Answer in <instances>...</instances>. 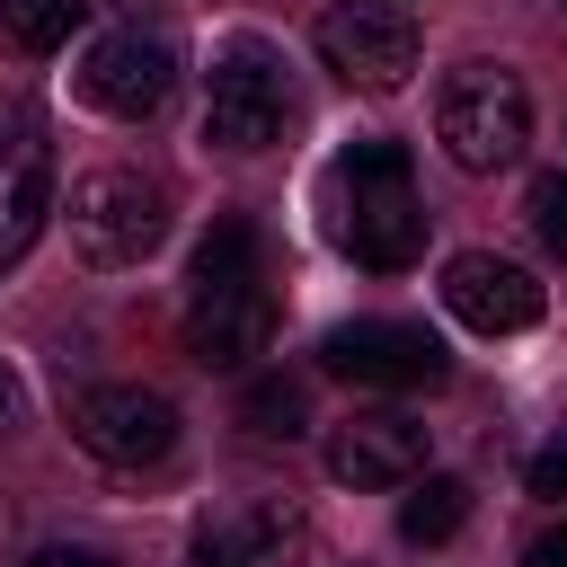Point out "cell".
Here are the masks:
<instances>
[{
    "instance_id": "1",
    "label": "cell",
    "mask_w": 567,
    "mask_h": 567,
    "mask_svg": "<svg viewBox=\"0 0 567 567\" xmlns=\"http://www.w3.org/2000/svg\"><path fill=\"white\" fill-rule=\"evenodd\" d=\"M328 195H337V248H346L354 266L399 275V266L425 257V204H416V177H408V142L363 133V142L337 159Z\"/></svg>"
},
{
    "instance_id": "2",
    "label": "cell",
    "mask_w": 567,
    "mask_h": 567,
    "mask_svg": "<svg viewBox=\"0 0 567 567\" xmlns=\"http://www.w3.org/2000/svg\"><path fill=\"white\" fill-rule=\"evenodd\" d=\"M292 115H301V106H292L284 53H275L266 35H230V44L213 53V80H204V142L257 159V151H275V142L292 133Z\"/></svg>"
},
{
    "instance_id": "3",
    "label": "cell",
    "mask_w": 567,
    "mask_h": 567,
    "mask_svg": "<svg viewBox=\"0 0 567 567\" xmlns=\"http://www.w3.org/2000/svg\"><path fill=\"white\" fill-rule=\"evenodd\" d=\"M434 142H443L452 168H470V177L514 168L523 142H532V89H523L505 62H461V71L443 80V97H434Z\"/></svg>"
},
{
    "instance_id": "4",
    "label": "cell",
    "mask_w": 567,
    "mask_h": 567,
    "mask_svg": "<svg viewBox=\"0 0 567 567\" xmlns=\"http://www.w3.org/2000/svg\"><path fill=\"white\" fill-rule=\"evenodd\" d=\"M53 213L71 221V248L89 266H106V275L142 266L168 239V195L142 168H89V177H71V204H53Z\"/></svg>"
},
{
    "instance_id": "5",
    "label": "cell",
    "mask_w": 567,
    "mask_h": 567,
    "mask_svg": "<svg viewBox=\"0 0 567 567\" xmlns=\"http://www.w3.org/2000/svg\"><path fill=\"white\" fill-rule=\"evenodd\" d=\"M319 363L354 390H434L452 372V354L425 319H346L319 337Z\"/></svg>"
},
{
    "instance_id": "6",
    "label": "cell",
    "mask_w": 567,
    "mask_h": 567,
    "mask_svg": "<svg viewBox=\"0 0 567 567\" xmlns=\"http://www.w3.org/2000/svg\"><path fill=\"white\" fill-rule=\"evenodd\" d=\"M71 443L106 470H151V461L177 452V408L142 381H97V390L71 399Z\"/></svg>"
},
{
    "instance_id": "7",
    "label": "cell",
    "mask_w": 567,
    "mask_h": 567,
    "mask_svg": "<svg viewBox=\"0 0 567 567\" xmlns=\"http://www.w3.org/2000/svg\"><path fill=\"white\" fill-rule=\"evenodd\" d=\"M416 18L399 0H346L319 18V62L346 80V89H408L416 71Z\"/></svg>"
},
{
    "instance_id": "8",
    "label": "cell",
    "mask_w": 567,
    "mask_h": 567,
    "mask_svg": "<svg viewBox=\"0 0 567 567\" xmlns=\"http://www.w3.org/2000/svg\"><path fill=\"white\" fill-rule=\"evenodd\" d=\"M80 97L115 124H151L168 97H177V44L168 35H142V27H115L89 44L80 62Z\"/></svg>"
},
{
    "instance_id": "9",
    "label": "cell",
    "mask_w": 567,
    "mask_h": 567,
    "mask_svg": "<svg viewBox=\"0 0 567 567\" xmlns=\"http://www.w3.org/2000/svg\"><path fill=\"white\" fill-rule=\"evenodd\" d=\"M425 461H434V434L408 408H372V416H346L328 434V478L337 487H408V478H425Z\"/></svg>"
},
{
    "instance_id": "10",
    "label": "cell",
    "mask_w": 567,
    "mask_h": 567,
    "mask_svg": "<svg viewBox=\"0 0 567 567\" xmlns=\"http://www.w3.org/2000/svg\"><path fill=\"white\" fill-rule=\"evenodd\" d=\"M275 337V292L257 275L239 284H195V310H186V354L204 372H248Z\"/></svg>"
},
{
    "instance_id": "11",
    "label": "cell",
    "mask_w": 567,
    "mask_h": 567,
    "mask_svg": "<svg viewBox=\"0 0 567 567\" xmlns=\"http://www.w3.org/2000/svg\"><path fill=\"white\" fill-rule=\"evenodd\" d=\"M443 310H452L461 328H478V337H523V328L540 319V284H532V266L470 248V257L443 266Z\"/></svg>"
},
{
    "instance_id": "12",
    "label": "cell",
    "mask_w": 567,
    "mask_h": 567,
    "mask_svg": "<svg viewBox=\"0 0 567 567\" xmlns=\"http://www.w3.org/2000/svg\"><path fill=\"white\" fill-rule=\"evenodd\" d=\"M53 151H44V133L35 124H18L9 142H0V266H18L27 248H35V230L53 221Z\"/></svg>"
},
{
    "instance_id": "13",
    "label": "cell",
    "mask_w": 567,
    "mask_h": 567,
    "mask_svg": "<svg viewBox=\"0 0 567 567\" xmlns=\"http://www.w3.org/2000/svg\"><path fill=\"white\" fill-rule=\"evenodd\" d=\"M239 425H248L257 443H292V434H310V381H292V372H248V390H239Z\"/></svg>"
},
{
    "instance_id": "14",
    "label": "cell",
    "mask_w": 567,
    "mask_h": 567,
    "mask_svg": "<svg viewBox=\"0 0 567 567\" xmlns=\"http://www.w3.org/2000/svg\"><path fill=\"white\" fill-rule=\"evenodd\" d=\"M470 523V478H443V470H425V478H408V496H399V532L416 540V549H434V540H452Z\"/></svg>"
},
{
    "instance_id": "15",
    "label": "cell",
    "mask_w": 567,
    "mask_h": 567,
    "mask_svg": "<svg viewBox=\"0 0 567 567\" xmlns=\"http://www.w3.org/2000/svg\"><path fill=\"white\" fill-rule=\"evenodd\" d=\"M80 18H89V0H0V35L18 53H62L80 35Z\"/></svg>"
},
{
    "instance_id": "16",
    "label": "cell",
    "mask_w": 567,
    "mask_h": 567,
    "mask_svg": "<svg viewBox=\"0 0 567 567\" xmlns=\"http://www.w3.org/2000/svg\"><path fill=\"white\" fill-rule=\"evenodd\" d=\"M239 275H257V221L221 213L204 230V248H195V284H239Z\"/></svg>"
},
{
    "instance_id": "17",
    "label": "cell",
    "mask_w": 567,
    "mask_h": 567,
    "mask_svg": "<svg viewBox=\"0 0 567 567\" xmlns=\"http://www.w3.org/2000/svg\"><path fill=\"white\" fill-rule=\"evenodd\" d=\"M532 230H540V248H549V257H567V168L532 186Z\"/></svg>"
},
{
    "instance_id": "18",
    "label": "cell",
    "mask_w": 567,
    "mask_h": 567,
    "mask_svg": "<svg viewBox=\"0 0 567 567\" xmlns=\"http://www.w3.org/2000/svg\"><path fill=\"white\" fill-rule=\"evenodd\" d=\"M186 567H248V549H239V532H230V514L195 532V549H186Z\"/></svg>"
},
{
    "instance_id": "19",
    "label": "cell",
    "mask_w": 567,
    "mask_h": 567,
    "mask_svg": "<svg viewBox=\"0 0 567 567\" xmlns=\"http://www.w3.org/2000/svg\"><path fill=\"white\" fill-rule=\"evenodd\" d=\"M523 567H567V514H558V523H540V532L523 540Z\"/></svg>"
},
{
    "instance_id": "20",
    "label": "cell",
    "mask_w": 567,
    "mask_h": 567,
    "mask_svg": "<svg viewBox=\"0 0 567 567\" xmlns=\"http://www.w3.org/2000/svg\"><path fill=\"white\" fill-rule=\"evenodd\" d=\"M532 496H549V505H567V443H549V452L532 461Z\"/></svg>"
},
{
    "instance_id": "21",
    "label": "cell",
    "mask_w": 567,
    "mask_h": 567,
    "mask_svg": "<svg viewBox=\"0 0 567 567\" xmlns=\"http://www.w3.org/2000/svg\"><path fill=\"white\" fill-rule=\"evenodd\" d=\"M27 567H115V558H106V549H80V540H71V549H35Z\"/></svg>"
},
{
    "instance_id": "22",
    "label": "cell",
    "mask_w": 567,
    "mask_h": 567,
    "mask_svg": "<svg viewBox=\"0 0 567 567\" xmlns=\"http://www.w3.org/2000/svg\"><path fill=\"white\" fill-rule=\"evenodd\" d=\"M18 416V381H9V363H0V425Z\"/></svg>"
}]
</instances>
